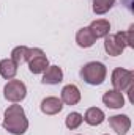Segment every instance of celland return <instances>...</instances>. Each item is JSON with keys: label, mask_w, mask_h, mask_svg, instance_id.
<instances>
[{"label": "cell", "mask_w": 134, "mask_h": 135, "mask_svg": "<svg viewBox=\"0 0 134 135\" xmlns=\"http://www.w3.org/2000/svg\"><path fill=\"white\" fill-rule=\"evenodd\" d=\"M90 32L93 33V36L98 39V38H104V36H107L109 32H110V24H109V21H106V19H96V21H93L92 24H90Z\"/></svg>", "instance_id": "obj_12"}, {"label": "cell", "mask_w": 134, "mask_h": 135, "mask_svg": "<svg viewBox=\"0 0 134 135\" xmlns=\"http://www.w3.org/2000/svg\"><path fill=\"white\" fill-rule=\"evenodd\" d=\"M115 0H93V11L95 14H106L112 6Z\"/></svg>", "instance_id": "obj_17"}, {"label": "cell", "mask_w": 134, "mask_h": 135, "mask_svg": "<svg viewBox=\"0 0 134 135\" xmlns=\"http://www.w3.org/2000/svg\"><path fill=\"white\" fill-rule=\"evenodd\" d=\"M96 38L93 36V33L90 32L88 27H84V28H79L77 33H76V42L79 47H84V49H88L95 44Z\"/></svg>", "instance_id": "obj_11"}, {"label": "cell", "mask_w": 134, "mask_h": 135, "mask_svg": "<svg viewBox=\"0 0 134 135\" xmlns=\"http://www.w3.org/2000/svg\"><path fill=\"white\" fill-rule=\"evenodd\" d=\"M106 75H107V69L100 61H90L81 69V77L88 85H95V86L101 85L106 80Z\"/></svg>", "instance_id": "obj_2"}, {"label": "cell", "mask_w": 134, "mask_h": 135, "mask_svg": "<svg viewBox=\"0 0 134 135\" xmlns=\"http://www.w3.org/2000/svg\"><path fill=\"white\" fill-rule=\"evenodd\" d=\"M82 121H84L82 115H81V113H77V112H73V113H69V115L66 116V119H65V124H66L68 129L74 131V129H77V127L82 124Z\"/></svg>", "instance_id": "obj_18"}, {"label": "cell", "mask_w": 134, "mask_h": 135, "mask_svg": "<svg viewBox=\"0 0 134 135\" xmlns=\"http://www.w3.org/2000/svg\"><path fill=\"white\" fill-rule=\"evenodd\" d=\"M109 124L110 127L117 132L118 135L128 134V131L131 129V119L126 115H115L109 118Z\"/></svg>", "instance_id": "obj_6"}, {"label": "cell", "mask_w": 134, "mask_h": 135, "mask_svg": "<svg viewBox=\"0 0 134 135\" xmlns=\"http://www.w3.org/2000/svg\"><path fill=\"white\" fill-rule=\"evenodd\" d=\"M3 96L6 101L13 102V104L22 102L27 96V86L24 85V82L11 79V80H8V83L3 88Z\"/></svg>", "instance_id": "obj_4"}, {"label": "cell", "mask_w": 134, "mask_h": 135, "mask_svg": "<svg viewBox=\"0 0 134 135\" xmlns=\"http://www.w3.org/2000/svg\"><path fill=\"white\" fill-rule=\"evenodd\" d=\"M2 126L13 135H22L29 129V119L21 105L13 104L5 110V118Z\"/></svg>", "instance_id": "obj_1"}, {"label": "cell", "mask_w": 134, "mask_h": 135, "mask_svg": "<svg viewBox=\"0 0 134 135\" xmlns=\"http://www.w3.org/2000/svg\"><path fill=\"white\" fill-rule=\"evenodd\" d=\"M104 50H106L107 55H110V57H117V55H120V54L123 52V49L117 44L114 35L104 36Z\"/></svg>", "instance_id": "obj_15"}, {"label": "cell", "mask_w": 134, "mask_h": 135, "mask_svg": "<svg viewBox=\"0 0 134 135\" xmlns=\"http://www.w3.org/2000/svg\"><path fill=\"white\" fill-rule=\"evenodd\" d=\"M84 118V121L87 123V124H90V126H100L101 123L104 121V112L98 108V107H92V108H88L87 112H85V115L82 116Z\"/></svg>", "instance_id": "obj_13"}, {"label": "cell", "mask_w": 134, "mask_h": 135, "mask_svg": "<svg viewBox=\"0 0 134 135\" xmlns=\"http://www.w3.org/2000/svg\"><path fill=\"white\" fill-rule=\"evenodd\" d=\"M62 102L66 105H76L77 102L81 101V91L76 85H66L62 90Z\"/></svg>", "instance_id": "obj_10"}, {"label": "cell", "mask_w": 134, "mask_h": 135, "mask_svg": "<svg viewBox=\"0 0 134 135\" xmlns=\"http://www.w3.org/2000/svg\"><path fill=\"white\" fill-rule=\"evenodd\" d=\"M62 108H63V102L55 96H49L41 101V112L44 115H57L62 112Z\"/></svg>", "instance_id": "obj_7"}, {"label": "cell", "mask_w": 134, "mask_h": 135, "mask_svg": "<svg viewBox=\"0 0 134 135\" xmlns=\"http://www.w3.org/2000/svg\"><path fill=\"white\" fill-rule=\"evenodd\" d=\"M110 82H112L114 90L123 93V91L133 88L134 74H133V71H128V69H123V68H115L114 72H112Z\"/></svg>", "instance_id": "obj_3"}, {"label": "cell", "mask_w": 134, "mask_h": 135, "mask_svg": "<svg viewBox=\"0 0 134 135\" xmlns=\"http://www.w3.org/2000/svg\"><path fill=\"white\" fill-rule=\"evenodd\" d=\"M102 102H104V105H107L109 108H122V107L125 105V98H123V93H122V91L110 90V91L104 93Z\"/></svg>", "instance_id": "obj_8"}, {"label": "cell", "mask_w": 134, "mask_h": 135, "mask_svg": "<svg viewBox=\"0 0 134 135\" xmlns=\"http://www.w3.org/2000/svg\"><path fill=\"white\" fill-rule=\"evenodd\" d=\"M11 60H13L17 66L22 65V63H25V61L29 60V47H25V46H17V47H14L13 52H11Z\"/></svg>", "instance_id": "obj_16"}, {"label": "cell", "mask_w": 134, "mask_h": 135, "mask_svg": "<svg viewBox=\"0 0 134 135\" xmlns=\"http://www.w3.org/2000/svg\"><path fill=\"white\" fill-rule=\"evenodd\" d=\"M29 69L33 74H41L49 68V60L41 49H29Z\"/></svg>", "instance_id": "obj_5"}, {"label": "cell", "mask_w": 134, "mask_h": 135, "mask_svg": "<svg viewBox=\"0 0 134 135\" xmlns=\"http://www.w3.org/2000/svg\"><path fill=\"white\" fill-rule=\"evenodd\" d=\"M16 72H17V65L11 58H5L0 61V75L3 79L11 80V79H14Z\"/></svg>", "instance_id": "obj_14"}, {"label": "cell", "mask_w": 134, "mask_h": 135, "mask_svg": "<svg viewBox=\"0 0 134 135\" xmlns=\"http://www.w3.org/2000/svg\"><path fill=\"white\" fill-rule=\"evenodd\" d=\"M62 80H63V71H62V68L49 66L44 71V75H43L41 82L44 85H59Z\"/></svg>", "instance_id": "obj_9"}]
</instances>
